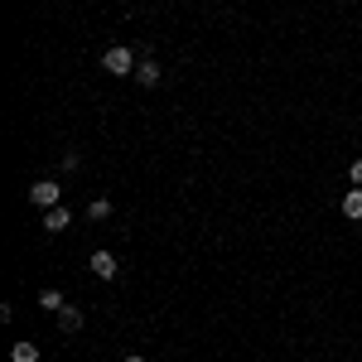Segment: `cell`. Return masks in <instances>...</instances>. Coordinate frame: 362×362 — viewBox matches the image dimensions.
Here are the masks:
<instances>
[{
    "instance_id": "1",
    "label": "cell",
    "mask_w": 362,
    "mask_h": 362,
    "mask_svg": "<svg viewBox=\"0 0 362 362\" xmlns=\"http://www.w3.org/2000/svg\"><path fill=\"white\" fill-rule=\"evenodd\" d=\"M101 68H106L111 78H126V73H135V54H131L126 44H116V49L101 54Z\"/></svg>"
},
{
    "instance_id": "2",
    "label": "cell",
    "mask_w": 362,
    "mask_h": 362,
    "mask_svg": "<svg viewBox=\"0 0 362 362\" xmlns=\"http://www.w3.org/2000/svg\"><path fill=\"white\" fill-rule=\"evenodd\" d=\"M58 193H63V188H58L54 179H39L34 188H29V198H34V203H39L44 213H49V208H58Z\"/></svg>"
},
{
    "instance_id": "3",
    "label": "cell",
    "mask_w": 362,
    "mask_h": 362,
    "mask_svg": "<svg viewBox=\"0 0 362 362\" xmlns=\"http://www.w3.org/2000/svg\"><path fill=\"white\" fill-rule=\"evenodd\" d=\"M121 271V261L111 256V252H92V275H101V280H111V275Z\"/></svg>"
},
{
    "instance_id": "4",
    "label": "cell",
    "mask_w": 362,
    "mask_h": 362,
    "mask_svg": "<svg viewBox=\"0 0 362 362\" xmlns=\"http://www.w3.org/2000/svg\"><path fill=\"white\" fill-rule=\"evenodd\" d=\"M54 319H58V329H63V334H83V324H88V319H83V309H73V304H68V309H58Z\"/></svg>"
},
{
    "instance_id": "5",
    "label": "cell",
    "mask_w": 362,
    "mask_h": 362,
    "mask_svg": "<svg viewBox=\"0 0 362 362\" xmlns=\"http://www.w3.org/2000/svg\"><path fill=\"white\" fill-rule=\"evenodd\" d=\"M135 83H140V88H155V83H160V63H155V58H140V63H135Z\"/></svg>"
},
{
    "instance_id": "6",
    "label": "cell",
    "mask_w": 362,
    "mask_h": 362,
    "mask_svg": "<svg viewBox=\"0 0 362 362\" xmlns=\"http://www.w3.org/2000/svg\"><path fill=\"white\" fill-rule=\"evenodd\" d=\"M68 222H73L68 208H49V213H44V232H68Z\"/></svg>"
},
{
    "instance_id": "7",
    "label": "cell",
    "mask_w": 362,
    "mask_h": 362,
    "mask_svg": "<svg viewBox=\"0 0 362 362\" xmlns=\"http://www.w3.org/2000/svg\"><path fill=\"white\" fill-rule=\"evenodd\" d=\"M39 304H44L49 314H58V309H68V299H63V290H54V285H49V290L39 295Z\"/></svg>"
},
{
    "instance_id": "8",
    "label": "cell",
    "mask_w": 362,
    "mask_h": 362,
    "mask_svg": "<svg viewBox=\"0 0 362 362\" xmlns=\"http://www.w3.org/2000/svg\"><path fill=\"white\" fill-rule=\"evenodd\" d=\"M10 362H39V343H15L10 348Z\"/></svg>"
},
{
    "instance_id": "9",
    "label": "cell",
    "mask_w": 362,
    "mask_h": 362,
    "mask_svg": "<svg viewBox=\"0 0 362 362\" xmlns=\"http://www.w3.org/2000/svg\"><path fill=\"white\" fill-rule=\"evenodd\" d=\"M343 217H362V188L343 193Z\"/></svg>"
},
{
    "instance_id": "10",
    "label": "cell",
    "mask_w": 362,
    "mask_h": 362,
    "mask_svg": "<svg viewBox=\"0 0 362 362\" xmlns=\"http://www.w3.org/2000/svg\"><path fill=\"white\" fill-rule=\"evenodd\" d=\"M88 213H92V217H111V198H92Z\"/></svg>"
},
{
    "instance_id": "11",
    "label": "cell",
    "mask_w": 362,
    "mask_h": 362,
    "mask_svg": "<svg viewBox=\"0 0 362 362\" xmlns=\"http://www.w3.org/2000/svg\"><path fill=\"white\" fill-rule=\"evenodd\" d=\"M348 179H353V183H358V188H362V160H353V170H348Z\"/></svg>"
},
{
    "instance_id": "12",
    "label": "cell",
    "mask_w": 362,
    "mask_h": 362,
    "mask_svg": "<svg viewBox=\"0 0 362 362\" xmlns=\"http://www.w3.org/2000/svg\"><path fill=\"white\" fill-rule=\"evenodd\" d=\"M121 362H145V358H121Z\"/></svg>"
}]
</instances>
